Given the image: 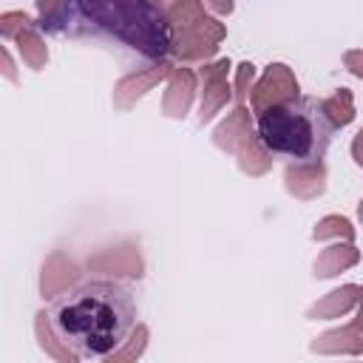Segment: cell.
<instances>
[{
    "label": "cell",
    "instance_id": "cell-1",
    "mask_svg": "<svg viewBox=\"0 0 363 363\" xmlns=\"http://www.w3.org/2000/svg\"><path fill=\"white\" fill-rule=\"evenodd\" d=\"M48 329L71 357H108L136 329L133 292L119 281H88L57 298Z\"/></svg>",
    "mask_w": 363,
    "mask_h": 363
},
{
    "label": "cell",
    "instance_id": "cell-2",
    "mask_svg": "<svg viewBox=\"0 0 363 363\" xmlns=\"http://www.w3.org/2000/svg\"><path fill=\"white\" fill-rule=\"evenodd\" d=\"M43 31L102 37L128 45L145 60H164L173 48V26L164 9L150 0H71L68 9Z\"/></svg>",
    "mask_w": 363,
    "mask_h": 363
},
{
    "label": "cell",
    "instance_id": "cell-3",
    "mask_svg": "<svg viewBox=\"0 0 363 363\" xmlns=\"http://www.w3.org/2000/svg\"><path fill=\"white\" fill-rule=\"evenodd\" d=\"M335 125L323 99L298 96L258 113V139L275 156L289 162H320L332 145Z\"/></svg>",
    "mask_w": 363,
    "mask_h": 363
},
{
    "label": "cell",
    "instance_id": "cell-4",
    "mask_svg": "<svg viewBox=\"0 0 363 363\" xmlns=\"http://www.w3.org/2000/svg\"><path fill=\"white\" fill-rule=\"evenodd\" d=\"M164 14L173 26V48L170 54H176L179 60H207L216 54L218 43L227 37V28L204 14V3L201 0H176L170 6H164Z\"/></svg>",
    "mask_w": 363,
    "mask_h": 363
},
{
    "label": "cell",
    "instance_id": "cell-5",
    "mask_svg": "<svg viewBox=\"0 0 363 363\" xmlns=\"http://www.w3.org/2000/svg\"><path fill=\"white\" fill-rule=\"evenodd\" d=\"M216 145L221 150L238 153L241 170L250 176H261L269 170V150L264 147V142L258 136H252L250 130V111L244 105H235L233 113H227V119L218 125L216 130Z\"/></svg>",
    "mask_w": 363,
    "mask_h": 363
},
{
    "label": "cell",
    "instance_id": "cell-6",
    "mask_svg": "<svg viewBox=\"0 0 363 363\" xmlns=\"http://www.w3.org/2000/svg\"><path fill=\"white\" fill-rule=\"evenodd\" d=\"M289 99H298V79H295V74L284 62H269L264 77L258 79V85H252V91H250L252 111L264 113L267 108L284 105Z\"/></svg>",
    "mask_w": 363,
    "mask_h": 363
},
{
    "label": "cell",
    "instance_id": "cell-7",
    "mask_svg": "<svg viewBox=\"0 0 363 363\" xmlns=\"http://www.w3.org/2000/svg\"><path fill=\"white\" fill-rule=\"evenodd\" d=\"M227 74H230V60H218V62L201 65V71H199V77H201V113H199V122L201 125L210 122L230 102Z\"/></svg>",
    "mask_w": 363,
    "mask_h": 363
},
{
    "label": "cell",
    "instance_id": "cell-8",
    "mask_svg": "<svg viewBox=\"0 0 363 363\" xmlns=\"http://www.w3.org/2000/svg\"><path fill=\"white\" fill-rule=\"evenodd\" d=\"M286 190L298 199H315L326 190V167L323 162H292L284 170Z\"/></svg>",
    "mask_w": 363,
    "mask_h": 363
},
{
    "label": "cell",
    "instance_id": "cell-9",
    "mask_svg": "<svg viewBox=\"0 0 363 363\" xmlns=\"http://www.w3.org/2000/svg\"><path fill=\"white\" fill-rule=\"evenodd\" d=\"M170 74V65L164 62V60H156L153 65H147V68H142V71H136V74H128L125 79H119V85L113 88V102L119 105V108H128L133 99H139L145 91H150L159 79H164Z\"/></svg>",
    "mask_w": 363,
    "mask_h": 363
},
{
    "label": "cell",
    "instance_id": "cell-10",
    "mask_svg": "<svg viewBox=\"0 0 363 363\" xmlns=\"http://www.w3.org/2000/svg\"><path fill=\"white\" fill-rule=\"evenodd\" d=\"M193 91H196V74L190 68H173L170 71V82H167V91H164V113L179 119L190 111V102H193Z\"/></svg>",
    "mask_w": 363,
    "mask_h": 363
},
{
    "label": "cell",
    "instance_id": "cell-11",
    "mask_svg": "<svg viewBox=\"0 0 363 363\" xmlns=\"http://www.w3.org/2000/svg\"><path fill=\"white\" fill-rule=\"evenodd\" d=\"M360 301H363V286L346 284V286L332 289L329 295H323L315 306H309L306 318H312V320H318V318H323V320H326V318H340V315H346L349 309H354Z\"/></svg>",
    "mask_w": 363,
    "mask_h": 363
},
{
    "label": "cell",
    "instance_id": "cell-12",
    "mask_svg": "<svg viewBox=\"0 0 363 363\" xmlns=\"http://www.w3.org/2000/svg\"><path fill=\"white\" fill-rule=\"evenodd\" d=\"M312 352H363V320H352L343 329L326 332L320 337H315Z\"/></svg>",
    "mask_w": 363,
    "mask_h": 363
},
{
    "label": "cell",
    "instance_id": "cell-13",
    "mask_svg": "<svg viewBox=\"0 0 363 363\" xmlns=\"http://www.w3.org/2000/svg\"><path fill=\"white\" fill-rule=\"evenodd\" d=\"M357 261H360V250L352 241L332 244V247H326L318 255V261H315V278H332V275H337L343 269H352Z\"/></svg>",
    "mask_w": 363,
    "mask_h": 363
},
{
    "label": "cell",
    "instance_id": "cell-14",
    "mask_svg": "<svg viewBox=\"0 0 363 363\" xmlns=\"http://www.w3.org/2000/svg\"><path fill=\"white\" fill-rule=\"evenodd\" d=\"M14 45H17L23 62H26L28 68H34V71L45 68V62H48V48H45V43H43V37H40V26H37V23H31L28 28H23V31L14 37Z\"/></svg>",
    "mask_w": 363,
    "mask_h": 363
},
{
    "label": "cell",
    "instance_id": "cell-15",
    "mask_svg": "<svg viewBox=\"0 0 363 363\" xmlns=\"http://www.w3.org/2000/svg\"><path fill=\"white\" fill-rule=\"evenodd\" d=\"M323 111H326V116L332 119L335 128L349 125L354 119V96H352V91L349 88H337L329 99H323Z\"/></svg>",
    "mask_w": 363,
    "mask_h": 363
},
{
    "label": "cell",
    "instance_id": "cell-16",
    "mask_svg": "<svg viewBox=\"0 0 363 363\" xmlns=\"http://www.w3.org/2000/svg\"><path fill=\"white\" fill-rule=\"evenodd\" d=\"M312 238L315 241H326V238H343V241H354V227L349 218L343 216H326L315 224L312 230Z\"/></svg>",
    "mask_w": 363,
    "mask_h": 363
},
{
    "label": "cell",
    "instance_id": "cell-17",
    "mask_svg": "<svg viewBox=\"0 0 363 363\" xmlns=\"http://www.w3.org/2000/svg\"><path fill=\"white\" fill-rule=\"evenodd\" d=\"M34 20L26 14V11H3L0 14V34L3 40H14L23 28H28Z\"/></svg>",
    "mask_w": 363,
    "mask_h": 363
},
{
    "label": "cell",
    "instance_id": "cell-18",
    "mask_svg": "<svg viewBox=\"0 0 363 363\" xmlns=\"http://www.w3.org/2000/svg\"><path fill=\"white\" fill-rule=\"evenodd\" d=\"M252 79H255V65L252 62H241L235 68V99H238V105L247 102V96L252 91Z\"/></svg>",
    "mask_w": 363,
    "mask_h": 363
},
{
    "label": "cell",
    "instance_id": "cell-19",
    "mask_svg": "<svg viewBox=\"0 0 363 363\" xmlns=\"http://www.w3.org/2000/svg\"><path fill=\"white\" fill-rule=\"evenodd\" d=\"M343 65H346L357 79H363V48H349V51H343Z\"/></svg>",
    "mask_w": 363,
    "mask_h": 363
},
{
    "label": "cell",
    "instance_id": "cell-20",
    "mask_svg": "<svg viewBox=\"0 0 363 363\" xmlns=\"http://www.w3.org/2000/svg\"><path fill=\"white\" fill-rule=\"evenodd\" d=\"M210 11H216V14H230L233 9H235V3L233 0H201Z\"/></svg>",
    "mask_w": 363,
    "mask_h": 363
},
{
    "label": "cell",
    "instance_id": "cell-21",
    "mask_svg": "<svg viewBox=\"0 0 363 363\" xmlns=\"http://www.w3.org/2000/svg\"><path fill=\"white\" fill-rule=\"evenodd\" d=\"M352 156H354V162L363 167V128L354 133V139H352Z\"/></svg>",
    "mask_w": 363,
    "mask_h": 363
},
{
    "label": "cell",
    "instance_id": "cell-22",
    "mask_svg": "<svg viewBox=\"0 0 363 363\" xmlns=\"http://www.w3.org/2000/svg\"><path fill=\"white\" fill-rule=\"evenodd\" d=\"M3 71H6V77H9L11 82H17V74H14V65H11V54H9V48H3Z\"/></svg>",
    "mask_w": 363,
    "mask_h": 363
},
{
    "label": "cell",
    "instance_id": "cell-23",
    "mask_svg": "<svg viewBox=\"0 0 363 363\" xmlns=\"http://www.w3.org/2000/svg\"><path fill=\"white\" fill-rule=\"evenodd\" d=\"M357 218H360V224H363V199H360V204H357Z\"/></svg>",
    "mask_w": 363,
    "mask_h": 363
},
{
    "label": "cell",
    "instance_id": "cell-24",
    "mask_svg": "<svg viewBox=\"0 0 363 363\" xmlns=\"http://www.w3.org/2000/svg\"><path fill=\"white\" fill-rule=\"evenodd\" d=\"M170 3H176V0H162V9H164V6H170Z\"/></svg>",
    "mask_w": 363,
    "mask_h": 363
},
{
    "label": "cell",
    "instance_id": "cell-25",
    "mask_svg": "<svg viewBox=\"0 0 363 363\" xmlns=\"http://www.w3.org/2000/svg\"><path fill=\"white\" fill-rule=\"evenodd\" d=\"M360 320H363V301H360Z\"/></svg>",
    "mask_w": 363,
    "mask_h": 363
},
{
    "label": "cell",
    "instance_id": "cell-26",
    "mask_svg": "<svg viewBox=\"0 0 363 363\" xmlns=\"http://www.w3.org/2000/svg\"><path fill=\"white\" fill-rule=\"evenodd\" d=\"M150 3H156V6H162V0H150Z\"/></svg>",
    "mask_w": 363,
    "mask_h": 363
}]
</instances>
